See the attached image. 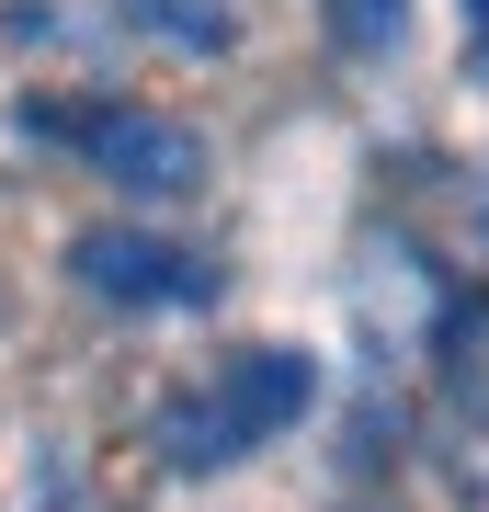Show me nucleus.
Returning <instances> with one entry per match:
<instances>
[{"label":"nucleus","mask_w":489,"mask_h":512,"mask_svg":"<svg viewBox=\"0 0 489 512\" xmlns=\"http://www.w3.org/2000/svg\"><path fill=\"white\" fill-rule=\"evenodd\" d=\"M308 399H319V353L251 342V353H228L205 387H182V399L160 410V456H171L182 478L239 467V456H262V444H285L296 421H308Z\"/></svg>","instance_id":"obj_1"},{"label":"nucleus","mask_w":489,"mask_h":512,"mask_svg":"<svg viewBox=\"0 0 489 512\" xmlns=\"http://www.w3.org/2000/svg\"><path fill=\"white\" fill-rule=\"evenodd\" d=\"M69 262H80L91 296H114V308H205V296H217V262L182 251V239H148V228H91Z\"/></svg>","instance_id":"obj_3"},{"label":"nucleus","mask_w":489,"mask_h":512,"mask_svg":"<svg viewBox=\"0 0 489 512\" xmlns=\"http://www.w3.org/2000/svg\"><path fill=\"white\" fill-rule=\"evenodd\" d=\"M23 126L80 148V160L103 171V183H126V194H194L205 183V137L182 126V114H148V103H35Z\"/></svg>","instance_id":"obj_2"},{"label":"nucleus","mask_w":489,"mask_h":512,"mask_svg":"<svg viewBox=\"0 0 489 512\" xmlns=\"http://www.w3.org/2000/svg\"><path fill=\"white\" fill-rule=\"evenodd\" d=\"M467 35H478V57H489V0H467Z\"/></svg>","instance_id":"obj_5"},{"label":"nucleus","mask_w":489,"mask_h":512,"mask_svg":"<svg viewBox=\"0 0 489 512\" xmlns=\"http://www.w3.org/2000/svg\"><path fill=\"white\" fill-rule=\"evenodd\" d=\"M342 46H399V0H330Z\"/></svg>","instance_id":"obj_4"}]
</instances>
